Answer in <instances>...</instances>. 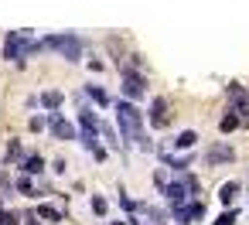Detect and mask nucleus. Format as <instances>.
<instances>
[{
	"instance_id": "nucleus-24",
	"label": "nucleus",
	"mask_w": 249,
	"mask_h": 225,
	"mask_svg": "<svg viewBox=\"0 0 249 225\" xmlns=\"http://www.w3.org/2000/svg\"><path fill=\"white\" fill-rule=\"evenodd\" d=\"M181 184H184V188H188L191 194H198V188H201V184H198V177H195V174H188V171L181 174Z\"/></svg>"
},
{
	"instance_id": "nucleus-4",
	"label": "nucleus",
	"mask_w": 249,
	"mask_h": 225,
	"mask_svg": "<svg viewBox=\"0 0 249 225\" xmlns=\"http://www.w3.org/2000/svg\"><path fill=\"white\" fill-rule=\"evenodd\" d=\"M171 215H174V222H181V225H195V222H201L205 218V201H184V205H174L171 208Z\"/></svg>"
},
{
	"instance_id": "nucleus-2",
	"label": "nucleus",
	"mask_w": 249,
	"mask_h": 225,
	"mask_svg": "<svg viewBox=\"0 0 249 225\" xmlns=\"http://www.w3.org/2000/svg\"><path fill=\"white\" fill-rule=\"evenodd\" d=\"M45 48L58 52L65 62H82V52H86V38H79L75 31H62V35H48L41 41Z\"/></svg>"
},
{
	"instance_id": "nucleus-7",
	"label": "nucleus",
	"mask_w": 249,
	"mask_h": 225,
	"mask_svg": "<svg viewBox=\"0 0 249 225\" xmlns=\"http://www.w3.org/2000/svg\"><path fill=\"white\" fill-rule=\"evenodd\" d=\"M232 160H235V150H232L229 143H215V147H208V150H205V164H208V167L232 164Z\"/></svg>"
},
{
	"instance_id": "nucleus-29",
	"label": "nucleus",
	"mask_w": 249,
	"mask_h": 225,
	"mask_svg": "<svg viewBox=\"0 0 249 225\" xmlns=\"http://www.w3.org/2000/svg\"><path fill=\"white\" fill-rule=\"evenodd\" d=\"M52 171H55V174H65V171H69V164H65V157H55V164H52Z\"/></svg>"
},
{
	"instance_id": "nucleus-17",
	"label": "nucleus",
	"mask_w": 249,
	"mask_h": 225,
	"mask_svg": "<svg viewBox=\"0 0 249 225\" xmlns=\"http://www.w3.org/2000/svg\"><path fill=\"white\" fill-rule=\"evenodd\" d=\"M18 160H24V147H21V140H11V143H7L4 164H18Z\"/></svg>"
},
{
	"instance_id": "nucleus-6",
	"label": "nucleus",
	"mask_w": 249,
	"mask_h": 225,
	"mask_svg": "<svg viewBox=\"0 0 249 225\" xmlns=\"http://www.w3.org/2000/svg\"><path fill=\"white\" fill-rule=\"evenodd\" d=\"M45 120H48V133H52L55 140H75V126H72L62 113H48Z\"/></svg>"
},
{
	"instance_id": "nucleus-3",
	"label": "nucleus",
	"mask_w": 249,
	"mask_h": 225,
	"mask_svg": "<svg viewBox=\"0 0 249 225\" xmlns=\"http://www.w3.org/2000/svg\"><path fill=\"white\" fill-rule=\"evenodd\" d=\"M120 72H123V96H126V103H140L147 96V79L133 65H120Z\"/></svg>"
},
{
	"instance_id": "nucleus-35",
	"label": "nucleus",
	"mask_w": 249,
	"mask_h": 225,
	"mask_svg": "<svg viewBox=\"0 0 249 225\" xmlns=\"http://www.w3.org/2000/svg\"><path fill=\"white\" fill-rule=\"evenodd\" d=\"M0 215H4V205H0Z\"/></svg>"
},
{
	"instance_id": "nucleus-15",
	"label": "nucleus",
	"mask_w": 249,
	"mask_h": 225,
	"mask_svg": "<svg viewBox=\"0 0 249 225\" xmlns=\"http://www.w3.org/2000/svg\"><path fill=\"white\" fill-rule=\"evenodd\" d=\"M99 133L109 140V150H123V140H120V133H116V130L106 123V120H99Z\"/></svg>"
},
{
	"instance_id": "nucleus-16",
	"label": "nucleus",
	"mask_w": 249,
	"mask_h": 225,
	"mask_svg": "<svg viewBox=\"0 0 249 225\" xmlns=\"http://www.w3.org/2000/svg\"><path fill=\"white\" fill-rule=\"evenodd\" d=\"M239 188H242L239 181H225V184L218 188V201H222V205H232V201H235V194H239Z\"/></svg>"
},
{
	"instance_id": "nucleus-26",
	"label": "nucleus",
	"mask_w": 249,
	"mask_h": 225,
	"mask_svg": "<svg viewBox=\"0 0 249 225\" xmlns=\"http://www.w3.org/2000/svg\"><path fill=\"white\" fill-rule=\"evenodd\" d=\"M11 191H14V181H11L4 171H0V198H4V194H11Z\"/></svg>"
},
{
	"instance_id": "nucleus-25",
	"label": "nucleus",
	"mask_w": 249,
	"mask_h": 225,
	"mask_svg": "<svg viewBox=\"0 0 249 225\" xmlns=\"http://www.w3.org/2000/svg\"><path fill=\"white\" fill-rule=\"evenodd\" d=\"M24 222V215H18V211H4L0 215V225H21Z\"/></svg>"
},
{
	"instance_id": "nucleus-12",
	"label": "nucleus",
	"mask_w": 249,
	"mask_h": 225,
	"mask_svg": "<svg viewBox=\"0 0 249 225\" xmlns=\"http://www.w3.org/2000/svg\"><path fill=\"white\" fill-rule=\"evenodd\" d=\"M38 103H41V106H45L48 113H58V106L65 103V92H58V89H45Z\"/></svg>"
},
{
	"instance_id": "nucleus-23",
	"label": "nucleus",
	"mask_w": 249,
	"mask_h": 225,
	"mask_svg": "<svg viewBox=\"0 0 249 225\" xmlns=\"http://www.w3.org/2000/svg\"><path fill=\"white\" fill-rule=\"evenodd\" d=\"M235 218H239V211H235V208H229V211H222L212 225H235Z\"/></svg>"
},
{
	"instance_id": "nucleus-18",
	"label": "nucleus",
	"mask_w": 249,
	"mask_h": 225,
	"mask_svg": "<svg viewBox=\"0 0 249 225\" xmlns=\"http://www.w3.org/2000/svg\"><path fill=\"white\" fill-rule=\"evenodd\" d=\"M239 126H242V123H239V116H235L232 109H229V113L218 120V130H222V133H232V130H239Z\"/></svg>"
},
{
	"instance_id": "nucleus-13",
	"label": "nucleus",
	"mask_w": 249,
	"mask_h": 225,
	"mask_svg": "<svg viewBox=\"0 0 249 225\" xmlns=\"http://www.w3.org/2000/svg\"><path fill=\"white\" fill-rule=\"evenodd\" d=\"M21 171H24L28 177H31V174H41V171H45V157H41V154H24Z\"/></svg>"
},
{
	"instance_id": "nucleus-32",
	"label": "nucleus",
	"mask_w": 249,
	"mask_h": 225,
	"mask_svg": "<svg viewBox=\"0 0 249 225\" xmlns=\"http://www.w3.org/2000/svg\"><path fill=\"white\" fill-rule=\"evenodd\" d=\"M126 222H130V225H147V222H140V218H137V215H130V218H126ZM150 225H167V222H150Z\"/></svg>"
},
{
	"instance_id": "nucleus-5",
	"label": "nucleus",
	"mask_w": 249,
	"mask_h": 225,
	"mask_svg": "<svg viewBox=\"0 0 249 225\" xmlns=\"http://www.w3.org/2000/svg\"><path fill=\"white\" fill-rule=\"evenodd\" d=\"M229 99H232V113L239 116V123H249V92L242 82H229Z\"/></svg>"
},
{
	"instance_id": "nucleus-33",
	"label": "nucleus",
	"mask_w": 249,
	"mask_h": 225,
	"mask_svg": "<svg viewBox=\"0 0 249 225\" xmlns=\"http://www.w3.org/2000/svg\"><path fill=\"white\" fill-rule=\"evenodd\" d=\"M24 222H28V225H41V222H38V215H35V211H28V215H24Z\"/></svg>"
},
{
	"instance_id": "nucleus-9",
	"label": "nucleus",
	"mask_w": 249,
	"mask_h": 225,
	"mask_svg": "<svg viewBox=\"0 0 249 225\" xmlns=\"http://www.w3.org/2000/svg\"><path fill=\"white\" fill-rule=\"evenodd\" d=\"M160 194H164V198L171 201V208H174V205H184V201H191V198H195V194H191V191H188V188L181 184V177H178V181H167Z\"/></svg>"
},
{
	"instance_id": "nucleus-10",
	"label": "nucleus",
	"mask_w": 249,
	"mask_h": 225,
	"mask_svg": "<svg viewBox=\"0 0 249 225\" xmlns=\"http://www.w3.org/2000/svg\"><path fill=\"white\" fill-rule=\"evenodd\" d=\"M75 140H79L89 154H96V150L103 147V143H99V130H92V126H79V130H75Z\"/></svg>"
},
{
	"instance_id": "nucleus-20",
	"label": "nucleus",
	"mask_w": 249,
	"mask_h": 225,
	"mask_svg": "<svg viewBox=\"0 0 249 225\" xmlns=\"http://www.w3.org/2000/svg\"><path fill=\"white\" fill-rule=\"evenodd\" d=\"M106 211H109L106 198H103V194H92V215H96V218H106Z\"/></svg>"
},
{
	"instance_id": "nucleus-11",
	"label": "nucleus",
	"mask_w": 249,
	"mask_h": 225,
	"mask_svg": "<svg viewBox=\"0 0 249 225\" xmlns=\"http://www.w3.org/2000/svg\"><path fill=\"white\" fill-rule=\"evenodd\" d=\"M82 92H86V99H92V103H96L99 109H109V106H113V99H109V92H106L103 86H96V82H89V86H86Z\"/></svg>"
},
{
	"instance_id": "nucleus-19",
	"label": "nucleus",
	"mask_w": 249,
	"mask_h": 225,
	"mask_svg": "<svg viewBox=\"0 0 249 225\" xmlns=\"http://www.w3.org/2000/svg\"><path fill=\"white\" fill-rule=\"evenodd\" d=\"M35 215H38V218H48V222H58V218H62V211H58L55 205H48V201H45V205H38V208H35Z\"/></svg>"
},
{
	"instance_id": "nucleus-30",
	"label": "nucleus",
	"mask_w": 249,
	"mask_h": 225,
	"mask_svg": "<svg viewBox=\"0 0 249 225\" xmlns=\"http://www.w3.org/2000/svg\"><path fill=\"white\" fill-rule=\"evenodd\" d=\"M86 65H89V69H92V72H103V69H106V62H103V58H89V62H86Z\"/></svg>"
},
{
	"instance_id": "nucleus-14",
	"label": "nucleus",
	"mask_w": 249,
	"mask_h": 225,
	"mask_svg": "<svg viewBox=\"0 0 249 225\" xmlns=\"http://www.w3.org/2000/svg\"><path fill=\"white\" fill-rule=\"evenodd\" d=\"M195 143H198V133H195V130H181V133H178V140H174V147H178L181 154L195 150Z\"/></svg>"
},
{
	"instance_id": "nucleus-31",
	"label": "nucleus",
	"mask_w": 249,
	"mask_h": 225,
	"mask_svg": "<svg viewBox=\"0 0 249 225\" xmlns=\"http://www.w3.org/2000/svg\"><path fill=\"white\" fill-rule=\"evenodd\" d=\"M154 184L164 191V184H167V181H164V171H154Z\"/></svg>"
},
{
	"instance_id": "nucleus-1",
	"label": "nucleus",
	"mask_w": 249,
	"mask_h": 225,
	"mask_svg": "<svg viewBox=\"0 0 249 225\" xmlns=\"http://www.w3.org/2000/svg\"><path fill=\"white\" fill-rule=\"evenodd\" d=\"M116 106V123H120V140H123V150L130 147V143H137L147 130H143V116H140V109L133 106V103H126V99H120V103H113Z\"/></svg>"
},
{
	"instance_id": "nucleus-21",
	"label": "nucleus",
	"mask_w": 249,
	"mask_h": 225,
	"mask_svg": "<svg viewBox=\"0 0 249 225\" xmlns=\"http://www.w3.org/2000/svg\"><path fill=\"white\" fill-rule=\"evenodd\" d=\"M14 188H18V194H24V198H28V194H35V181H31L28 174H24V177H18V184H14Z\"/></svg>"
},
{
	"instance_id": "nucleus-22",
	"label": "nucleus",
	"mask_w": 249,
	"mask_h": 225,
	"mask_svg": "<svg viewBox=\"0 0 249 225\" xmlns=\"http://www.w3.org/2000/svg\"><path fill=\"white\" fill-rule=\"evenodd\" d=\"M120 205H123V211H126V215H137V201H133L123 188H120Z\"/></svg>"
},
{
	"instance_id": "nucleus-28",
	"label": "nucleus",
	"mask_w": 249,
	"mask_h": 225,
	"mask_svg": "<svg viewBox=\"0 0 249 225\" xmlns=\"http://www.w3.org/2000/svg\"><path fill=\"white\" fill-rule=\"evenodd\" d=\"M92 160H96V164H106V160H109V150H106V147H99V150L92 154Z\"/></svg>"
},
{
	"instance_id": "nucleus-34",
	"label": "nucleus",
	"mask_w": 249,
	"mask_h": 225,
	"mask_svg": "<svg viewBox=\"0 0 249 225\" xmlns=\"http://www.w3.org/2000/svg\"><path fill=\"white\" fill-rule=\"evenodd\" d=\"M109 225H126V222H109Z\"/></svg>"
},
{
	"instance_id": "nucleus-8",
	"label": "nucleus",
	"mask_w": 249,
	"mask_h": 225,
	"mask_svg": "<svg viewBox=\"0 0 249 225\" xmlns=\"http://www.w3.org/2000/svg\"><path fill=\"white\" fill-rule=\"evenodd\" d=\"M147 120H150L154 130H164V126L171 123V113H167V99H164V96H157V99L150 103V116H147Z\"/></svg>"
},
{
	"instance_id": "nucleus-27",
	"label": "nucleus",
	"mask_w": 249,
	"mask_h": 225,
	"mask_svg": "<svg viewBox=\"0 0 249 225\" xmlns=\"http://www.w3.org/2000/svg\"><path fill=\"white\" fill-rule=\"evenodd\" d=\"M28 126H31L35 133H41V130L48 126V120H45V116H31V120H28Z\"/></svg>"
}]
</instances>
